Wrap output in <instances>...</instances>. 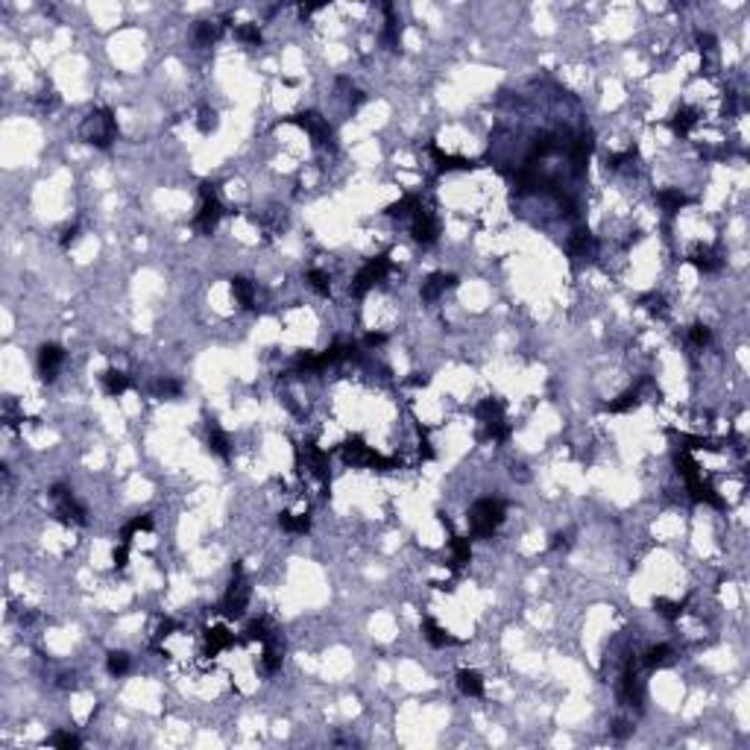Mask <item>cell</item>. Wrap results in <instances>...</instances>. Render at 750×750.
Wrapping results in <instances>:
<instances>
[{
	"label": "cell",
	"instance_id": "6da1fadb",
	"mask_svg": "<svg viewBox=\"0 0 750 750\" xmlns=\"http://www.w3.org/2000/svg\"><path fill=\"white\" fill-rule=\"evenodd\" d=\"M79 138L88 141V144L97 147V150H109L111 144H115V138H118L115 111L106 109V106L88 111V115L82 118V123H79Z\"/></svg>",
	"mask_w": 750,
	"mask_h": 750
},
{
	"label": "cell",
	"instance_id": "7a4b0ae2",
	"mask_svg": "<svg viewBox=\"0 0 750 750\" xmlns=\"http://www.w3.org/2000/svg\"><path fill=\"white\" fill-rule=\"evenodd\" d=\"M341 458L346 466H364V469L373 472H393L399 469V458H384L378 455L373 446H366L361 437H349V440L341 446Z\"/></svg>",
	"mask_w": 750,
	"mask_h": 750
},
{
	"label": "cell",
	"instance_id": "3957f363",
	"mask_svg": "<svg viewBox=\"0 0 750 750\" xmlns=\"http://www.w3.org/2000/svg\"><path fill=\"white\" fill-rule=\"evenodd\" d=\"M469 533L475 540H487L499 531V525L504 522V501L501 499H478L469 507Z\"/></svg>",
	"mask_w": 750,
	"mask_h": 750
},
{
	"label": "cell",
	"instance_id": "277c9868",
	"mask_svg": "<svg viewBox=\"0 0 750 750\" xmlns=\"http://www.w3.org/2000/svg\"><path fill=\"white\" fill-rule=\"evenodd\" d=\"M296 469L302 475H311L314 481H320L322 487H329V451H322L320 446L314 443H302L296 446Z\"/></svg>",
	"mask_w": 750,
	"mask_h": 750
},
{
	"label": "cell",
	"instance_id": "5b68a950",
	"mask_svg": "<svg viewBox=\"0 0 750 750\" xmlns=\"http://www.w3.org/2000/svg\"><path fill=\"white\" fill-rule=\"evenodd\" d=\"M247 604H249V584L244 577V565L235 563L232 565V584H229V589H226V595L220 601V613L226 618H240L244 610H247Z\"/></svg>",
	"mask_w": 750,
	"mask_h": 750
},
{
	"label": "cell",
	"instance_id": "8992f818",
	"mask_svg": "<svg viewBox=\"0 0 750 750\" xmlns=\"http://www.w3.org/2000/svg\"><path fill=\"white\" fill-rule=\"evenodd\" d=\"M214 188H217L214 182H203V185H200V211H196V217H194V226L203 235L214 232L220 217H223V205L217 200V191Z\"/></svg>",
	"mask_w": 750,
	"mask_h": 750
},
{
	"label": "cell",
	"instance_id": "52a82bcc",
	"mask_svg": "<svg viewBox=\"0 0 750 750\" xmlns=\"http://www.w3.org/2000/svg\"><path fill=\"white\" fill-rule=\"evenodd\" d=\"M390 270H393V264H390L387 256H375V258H370V261H366L361 270H358V276L352 279V296H355V299L366 296V290H373L378 281H384Z\"/></svg>",
	"mask_w": 750,
	"mask_h": 750
},
{
	"label": "cell",
	"instance_id": "ba28073f",
	"mask_svg": "<svg viewBox=\"0 0 750 750\" xmlns=\"http://www.w3.org/2000/svg\"><path fill=\"white\" fill-rule=\"evenodd\" d=\"M50 499L56 501V516H59V522H65V525H86V507L77 501V495L70 492V487L53 484Z\"/></svg>",
	"mask_w": 750,
	"mask_h": 750
},
{
	"label": "cell",
	"instance_id": "9c48e42d",
	"mask_svg": "<svg viewBox=\"0 0 750 750\" xmlns=\"http://www.w3.org/2000/svg\"><path fill=\"white\" fill-rule=\"evenodd\" d=\"M288 120H290L293 126H299V130H305L317 147H329L331 141H334L331 126H329V120L320 115V111H299V115H293V118H288Z\"/></svg>",
	"mask_w": 750,
	"mask_h": 750
},
{
	"label": "cell",
	"instance_id": "30bf717a",
	"mask_svg": "<svg viewBox=\"0 0 750 750\" xmlns=\"http://www.w3.org/2000/svg\"><path fill=\"white\" fill-rule=\"evenodd\" d=\"M410 235H414V240L422 244V247H431L437 240V235H440V226H437L434 214L425 205H419L414 214H410Z\"/></svg>",
	"mask_w": 750,
	"mask_h": 750
},
{
	"label": "cell",
	"instance_id": "8fae6325",
	"mask_svg": "<svg viewBox=\"0 0 750 750\" xmlns=\"http://www.w3.org/2000/svg\"><path fill=\"white\" fill-rule=\"evenodd\" d=\"M62 364H65V349L62 346L45 343L38 349V375H41V381H56Z\"/></svg>",
	"mask_w": 750,
	"mask_h": 750
},
{
	"label": "cell",
	"instance_id": "7c38bea8",
	"mask_svg": "<svg viewBox=\"0 0 750 750\" xmlns=\"http://www.w3.org/2000/svg\"><path fill=\"white\" fill-rule=\"evenodd\" d=\"M650 387H654V384H650L648 378H642L639 384L630 387L627 393H621L618 399L607 402V405H604V410H607V414H627V410H633V407H639V405H642V399H645V390H650Z\"/></svg>",
	"mask_w": 750,
	"mask_h": 750
},
{
	"label": "cell",
	"instance_id": "4fadbf2b",
	"mask_svg": "<svg viewBox=\"0 0 750 750\" xmlns=\"http://www.w3.org/2000/svg\"><path fill=\"white\" fill-rule=\"evenodd\" d=\"M428 153H431V159L437 164V171L440 173H451V171H475V167H481V162L475 159H463V155H448L443 153L437 144H428Z\"/></svg>",
	"mask_w": 750,
	"mask_h": 750
},
{
	"label": "cell",
	"instance_id": "5bb4252c",
	"mask_svg": "<svg viewBox=\"0 0 750 750\" xmlns=\"http://www.w3.org/2000/svg\"><path fill=\"white\" fill-rule=\"evenodd\" d=\"M455 285H458V276L455 273H431L425 281H422L419 296H422V302L431 305V302H437L446 290H451Z\"/></svg>",
	"mask_w": 750,
	"mask_h": 750
},
{
	"label": "cell",
	"instance_id": "9a60e30c",
	"mask_svg": "<svg viewBox=\"0 0 750 750\" xmlns=\"http://www.w3.org/2000/svg\"><path fill=\"white\" fill-rule=\"evenodd\" d=\"M565 252H569L572 258H589L592 252H595V237H592V232L586 229V226H580V229H575L569 235V240H565Z\"/></svg>",
	"mask_w": 750,
	"mask_h": 750
},
{
	"label": "cell",
	"instance_id": "2e32d148",
	"mask_svg": "<svg viewBox=\"0 0 750 750\" xmlns=\"http://www.w3.org/2000/svg\"><path fill=\"white\" fill-rule=\"evenodd\" d=\"M384 33H381V41H384L387 50H399L402 47V24H399V15H396V6L393 3H384Z\"/></svg>",
	"mask_w": 750,
	"mask_h": 750
},
{
	"label": "cell",
	"instance_id": "e0dca14e",
	"mask_svg": "<svg viewBox=\"0 0 750 750\" xmlns=\"http://www.w3.org/2000/svg\"><path fill=\"white\" fill-rule=\"evenodd\" d=\"M276 625L270 618H252L249 625H247V630H244V639H249V642H261L264 648L267 645H276Z\"/></svg>",
	"mask_w": 750,
	"mask_h": 750
},
{
	"label": "cell",
	"instance_id": "ac0fdd59",
	"mask_svg": "<svg viewBox=\"0 0 750 750\" xmlns=\"http://www.w3.org/2000/svg\"><path fill=\"white\" fill-rule=\"evenodd\" d=\"M232 645H235V633L226 627V625H214V627L205 630V648H208L211 657H217L220 650L232 648Z\"/></svg>",
	"mask_w": 750,
	"mask_h": 750
},
{
	"label": "cell",
	"instance_id": "d6986e66",
	"mask_svg": "<svg viewBox=\"0 0 750 750\" xmlns=\"http://www.w3.org/2000/svg\"><path fill=\"white\" fill-rule=\"evenodd\" d=\"M689 264L692 267H698L701 273H715V270H721V256H718V249H712V247H698L695 252H692L689 256Z\"/></svg>",
	"mask_w": 750,
	"mask_h": 750
},
{
	"label": "cell",
	"instance_id": "ffe728a7",
	"mask_svg": "<svg viewBox=\"0 0 750 750\" xmlns=\"http://www.w3.org/2000/svg\"><path fill=\"white\" fill-rule=\"evenodd\" d=\"M455 683L460 689V695H466V698H481L484 695V677H481L475 669H460Z\"/></svg>",
	"mask_w": 750,
	"mask_h": 750
},
{
	"label": "cell",
	"instance_id": "44dd1931",
	"mask_svg": "<svg viewBox=\"0 0 750 750\" xmlns=\"http://www.w3.org/2000/svg\"><path fill=\"white\" fill-rule=\"evenodd\" d=\"M669 126H671V132H674V135L686 138V135L698 126V111H695V109H689V106H680V109H677L674 115H671Z\"/></svg>",
	"mask_w": 750,
	"mask_h": 750
},
{
	"label": "cell",
	"instance_id": "7402d4cb",
	"mask_svg": "<svg viewBox=\"0 0 750 750\" xmlns=\"http://www.w3.org/2000/svg\"><path fill=\"white\" fill-rule=\"evenodd\" d=\"M422 636H425L428 645H434V648H446V645H458V642H460V639H455V636H451L446 627L437 625L434 618H422Z\"/></svg>",
	"mask_w": 750,
	"mask_h": 750
},
{
	"label": "cell",
	"instance_id": "603a6c76",
	"mask_svg": "<svg viewBox=\"0 0 750 750\" xmlns=\"http://www.w3.org/2000/svg\"><path fill=\"white\" fill-rule=\"evenodd\" d=\"M475 416L484 422V425L501 422V419H504V402H501V399H495V396H487V399H481V402H478Z\"/></svg>",
	"mask_w": 750,
	"mask_h": 750
},
{
	"label": "cell",
	"instance_id": "cb8c5ba5",
	"mask_svg": "<svg viewBox=\"0 0 750 750\" xmlns=\"http://www.w3.org/2000/svg\"><path fill=\"white\" fill-rule=\"evenodd\" d=\"M208 451H211V455H217V458H223V460H229V455H232L229 434H226L214 419L208 422Z\"/></svg>",
	"mask_w": 750,
	"mask_h": 750
},
{
	"label": "cell",
	"instance_id": "d4e9b609",
	"mask_svg": "<svg viewBox=\"0 0 750 750\" xmlns=\"http://www.w3.org/2000/svg\"><path fill=\"white\" fill-rule=\"evenodd\" d=\"M232 293H235V299H237L240 308H247V311L256 308V285H252L247 276H235L232 279Z\"/></svg>",
	"mask_w": 750,
	"mask_h": 750
},
{
	"label": "cell",
	"instance_id": "484cf974",
	"mask_svg": "<svg viewBox=\"0 0 750 750\" xmlns=\"http://www.w3.org/2000/svg\"><path fill=\"white\" fill-rule=\"evenodd\" d=\"M657 203H659V208L665 211V214H677V211L686 208L692 203V196H686L683 191L671 188V191H657Z\"/></svg>",
	"mask_w": 750,
	"mask_h": 750
},
{
	"label": "cell",
	"instance_id": "4316f807",
	"mask_svg": "<svg viewBox=\"0 0 750 750\" xmlns=\"http://www.w3.org/2000/svg\"><path fill=\"white\" fill-rule=\"evenodd\" d=\"M100 381H103V390L109 393V396H120V393H126L132 387V378L126 375L123 370H106L103 375H100Z\"/></svg>",
	"mask_w": 750,
	"mask_h": 750
},
{
	"label": "cell",
	"instance_id": "83f0119b",
	"mask_svg": "<svg viewBox=\"0 0 750 750\" xmlns=\"http://www.w3.org/2000/svg\"><path fill=\"white\" fill-rule=\"evenodd\" d=\"M642 662L648 665V669H665V665L674 662V648L671 645H654V648H648Z\"/></svg>",
	"mask_w": 750,
	"mask_h": 750
},
{
	"label": "cell",
	"instance_id": "f1b7e54d",
	"mask_svg": "<svg viewBox=\"0 0 750 750\" xmlns=\"http://www.w3.org/2000/svg\"><path fill=\"white\" fill-rule=\"evenodd\" d=\"M223 26L226 24H220V21H200V24H196V45H200V47H211L214 41H220Z\"/></svg>",
	"mask_w": 750,
	"mask_h": 750
},
{
	"label": "cell",
	"instance_id": "f546056e",
	"mask_svg": "<svg viewBox=\"0 0 750 750\" xmlns=\"http://www.w3.org/2000/svg\"><path fill=\"white\" fill-rule=\"evenodd\" d=\"M451 554H455V557H451V565H455V569H458V565H466V563L472 560V542L466 540V536L451 533Z\"/></svg>",
	"mask_w": 750,
	"mask_h": 750
},
{
	"label": "cell",
	"instance_id": "4dcf8cb0",
	"mask_svg": "<svg viewBox=\"0 0 750 750\" xmlns=\"http://www.w3.org/2000/svg\"><path fill=\"white\" fill-rule=\"evenodd\" d=\"M279 525L288 533H308L311 531V516L308 513H281Z\"/></svg>",
	"mask_w": 750,
	"mask_h": 750
},
{
	"label": "cell",
	"instance_id": "1f68e13d",
	"mask_svg": "<svg viewBox=\"0 0 750 750\" xmlns=\"http://www.w3.org/2000/svg\"><path fill=\"white\" fill-rule=\"evenodd\" d=\"M130 654L126 650H109V657H106V671L111 677H123V674H130Z\"/></svg>",
	"mask_w": 750,
	"mask_h": 750
},
{
	"label": "cell",
	"instance_id": "d6a6232c",
	"mask_svg": "<svg viewBox=\"0 0 750 750\" xmlns=\"http://www.w3.org/2000/svg\"><path fill=\"white\" fill-rule=\"evenodd\" d=\"M235 38L240 41V45H247V47H261V41H264V36H261V26L258 24H240L237 30H235Z\"/></svg>",
	"mask_w": 750,
	"mask_h": 750
},
{
	"label": "cell",
	"instance_id": "836d02e7",
	"mask_svg": "<svg viewBox=\"0 0 750 750\" xmlns=\"http://www.w3.org/2000/svg\"><path fill=\"white\" fill-rule=\"evenodd\" d=\"M419 205H422V203H419V196H416V194H405L399 203H393V205L387 208V214L402 220V217H410V214H414V211H416Z\"/></svg>",
	"mask_w": 750,
	"mask_h": 750
},
{
	"label": "cell",
	"instance_id": "e575fe53",
	"mask_svg": "<svg viewBox=\"0 0 750 750\" xmlns=\"http://www.w3.org/2000/svg\"><path fill=\"white\" fill-rule=\"evenodd\" d=\"M654 610L662 616V618H669V621H677L683 616L686 610V601H669V598H654Z\"/></svg>",
	"mask_w": 750,
	"mask_h": 750
},
{
	"label": "cell",
	"instance_id": "d590c367",
	"mask_svg": "<svg viewBox=\"0 0 750 750\" xmlns=\"http://www.w3.org/2000/svg\"><path fill=\"white\" fill-rule=\"evenodd\" d=\"M153 528V516H135L132 522H126L123 525V531H120V542H130L135 533H141V531H150Z\"/></svg>",
	"mask_w": 750,
	"mask_h": 750
},
{
	"label": "cell",
	"instance_id": "8d00e7d4",
	"mask_svg": "<svg viewBox=\"0 0 750 750\" xmlns=\"http://www.w3.org/2000/svg\"><path fill=\"white\" fill-rule=\"evenodd\" d=\"M510 434H513V428L507 425V419H501V422H492V425H484V440H492V443H507L510 440Z\"/></svg>",
	"mask_w": 750,
	"mask_h": 750
},
{
	"label": "cell",
	"instance_id": "74e56055",
	"mask_svg": "<svg viewBox=\"0 0 750 750\" xmlns=\"http://www.w3.org/2000/svg\"><path fill=\"white\" fill-rule=\"evenodd\" d=\"M308 285L314 288L320 296H329L331 293V276L325 273V270H317V267H314V270H308Z\"/></svg>",
	"mask_w": 750,
	"mask_h": 750
},
{
	"label": "cell",
	"instance_id": "f35d334b",
	"mask_svg": "<svg viewBox=\"0 0 750 750\" xmlns=\"http://www.w3.org/2000/svg\"><path fill=\"white\" fill-rule=\"evenodd\" d=\"M689 343L692 346H710L712 343V329L710 325H703V322H695L689 329Z\"/></svg>",
	"mask_w": 750,
	"mask_h": 750
},
{
	"label": "cell",
	"instance_id": "ab89813d",
	"mask_svg": "<svg viewBox=\"0 0 750 750\" xmlns=\"http://www.w3.org/2000/svg\"><path fill=\"white\" fill-rule=\"evenodd\" d=\"M196 130H200L203 135H211L217 130V111L214 109H208V106H203L200 109V118H196Z\"/></svg>",
	"mask_w": 750,
	"mask_h": 750
},
{
	"label": "cell",
	"instance_id": "60d3db41",
	"mask_svg": "<svg viewBox=\"0 0 750 750\" xmlns=\"http://www.w3.org/2000/svg\"><path fill=\"white\" fill-rule=\"evenodd\" d=\"M155 393L164 396V399H176V396L182 393V384H179L176 378H167V375H164V378L155 381Z\"/></svg>",
	"mask_w": 750,
	"mask_h": 750
},
{
	"label": "cell",
	"instance_id": "b9f144b4",
	"mask_svg": "<svg viewBox=\"0 0 750 750\" xmlns=\"http://www.w3.org/2000/svg\"><path fill=\"white\" fill-rule=\"evenodd\" d=\"M261 669H264L267 674H276V671L281 669V654L276 650V645H267L264 657H261Z\"/></svg>",
	"mask_w": 750,
	"mask_h": 750
},
{
	"label": "cell",
	"instance_id": "7bdbcfd3",
	"mask_svg": "<svg viewBox=\"0 0 750 750\" xmlns=\"http://www.w3.org/2000/svg\"><path fill=\"white\" fill-rule=\"evenodd\" d=\"M47 744H50V747H62V750H70V747H79L82 742L77 739L74 733H62V730H59V733H53V735H50V739H47Z\"/></svg>",
	"mask_w": 750,
	"mask_h": 750
},
{
	"label": "cell",
	"instance_id": "ee69618b",
	"mask_svg": "<svg viewBox=\"0 0 750 750\" xmlns=\"http://www.w3.org/2000/svg\"><path fill=\"white\" fill-rule=\"evenodd\" d=\"M642 308L648 311V314H654V317H662L665 314V299L659 293H648V296H642Z\"/></svg>",
	"mask_w": 750,
	"mask_h": 750
},
{
	"label": "cell",
	"instance_id": "f6af8a7d",
	"mask_svg": "<svg viewBox=\"0 0 750 750\" xmlns=\"http://www.w3.org/2000/svg\"><path fill=\"white\" fill-rule=\"evenodd\" d=\"M636 159V147L625 150V153H613V155H607V167H613V171H618V167H625L627 162Z\"/></svg>",
	"mask_w": 750,
	"mask_h": 750
},
{
	"label": "cell",
	"instance_id": "bcb514c9",
	"mask_svg": "<svg viewBox=\"0 0 750 750\" xmlns=\"http://www.w3.org/2000/svg\"><path fill=\"white\" fill-rule=\"evenodd\" d=\"M126 560H130V542H118L115 551H111V565L115 569H126Z\"/></svg>",
	"mask_w": 750,
	"mask_h": 750
},
{
	"label": "cell",
	"instance_id": "7dc6e473",
	"mask_svg": "<svg viewBox=\"0 0 750 750\" xmlns=\"http://www.w3.org/2000/svg\"><path fill=\"white\" fill-rule=\"evenodd\" d=\"M715 36L712 33H698V50H701V56H712L715 53Z\"/></svg>",
	"mask_w": 750,
	"mask_h": 750
},
{
	"label": "cell",
	"instance_id": "c3c4849f",
	"mask_svg": "<svg viewBox=\"0 0 750 750\" xmlns=\"http://www.w3.org/2000/svg\"><path fill=\"white\" fill-rule=\"evenodd\" d=\"M572 545V531H560L551 536V551H565Z\"/></svg>",
	"mask_w": 750,
	"mask_h": 750
},
{
	"label": "cell",
	"instance_id": "681fc988",
	"mask_svg": "<svg viewBox=\"0 0 750 750\" xmlns=\"http://www.w3.org/2000/svg\"><path fill=\"white\" fill-rule=\"evenodd\" d=\"M173 630H176V621H173V618H162V621H159V627H155V642L167 639V636H171Z\"/></svg>",
	"mask_w": 750,
	"mask_h": 750
},
{
	"label": "cell",
	"instance_id": "f907efd6",
	"mask_svg": "<svg viewBox=\"0 0 750 750\" xmlns=\"http://www.w3.org/2000/svg\"><path fill=\"white\" fill-rule=\"evenodd\" d=\"M38 103H41V109H47V111H53L56 106H59V97H56V91H41V97H38Z\"/></svg>",
	"mask_w": 750,
	"mask_h": 750
},
{
	"label": "cell",
	"instance_id": "816d5d0a",
	"mask_svg": "<svg viewBox=\"0 0 750 750\" xmlns=\"http://www.w3.org/2000/svg\"><path fill=\"white\" fill-rule=\"evenodd\" d=\"M630 733H633L630 721H616V724H613V735H616V739H627Z\"/></svg>",
	"mask_w": 750,
	"mask_h": 750
},
{
	"label": "cell",
	"instance_id": "f5cc1de1",
	"mask_svg": "<svg viewBox=\"0 0 750 750\" xmlns=\"http://www.w3.org/2000/svg\"><path fill=\"white\" fill-rule=\"evenodd\" d=\"M387 343V334H381V331H370L364 337V346H384Z\"/></svg>",
	"mask_w": 750,
	"mask_h": 750
},
{
	"label": "cell",
	"instance_id": "db71d44e",
	"mask_svg": "<svg viewBox=\"0 0 750 750\" xmlns=\"http://www.w3.org/2000/svg\"><path fill=\"white\" fill-rule=\"evenodd\" d=\"M428 381H431V378H428L425 373H414V375H410V378H407V384H410V387H425V384H428Z\"/></svg>",
	"mask_w": 750,
	"mask_h": 750
},
{
	"label": "cell",
	"instance_id": "11a10c76",
	"mask_svg": "<svg viewBox=\"0 0 750 750\" xmlns=\"http://www.w3.org/2000/svg\"><path fill=\"white\" fill-rule=\"evenodd\" d=\"M77 232H79V226H68V229L62 232V247H68V244H70V240H74V237H77Z\"/></svg>",
	"mask_w": 750,
	"mask_h": 750
},
{
	"label": "cell",
	"instance_id": "9f6ffc18",
	"mask_svg": "<svg viewBox=\"0 0 750 750\" xmlns=\"http://www.w3.org/2000/svg\"><path fill=\"white\" fill-rule=\"evenodd\" d=\"M419 455H422V460H431V458H434V448H431V443H428V440H422V446H419Z\"/></svg>",
	"mask_w": 750,
	"mask_h": 750
},
{
	"label": "cell",
	"instance_id": "6f0895ef",
	"mask_svg": "<svg viewBox=\"0 0 750 750\" xmlns=\"http://www.w3.org/2000/svg\"><path fill=\"white\" fill-rule=\"evenodd\" d=\"M513 478H519V481H528V472H525V466H513V472H510Z\"/></svg>",
	"mask_w": 750,
	"mask_h": 750
}]
</instances>
